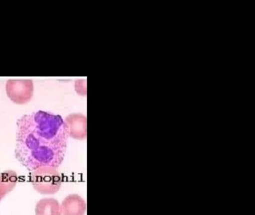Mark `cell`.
Listing matches in <instances>:
<instances>
[{
  "label": "cell",
  "mask_w": 255,
  "mask_h": 215,
  "mask_svg": "<svg viewBox=\"0 0 255 215\" xmlns=\"http://www.w3.org/2000/svg\"><path fill=\"white\" fill-rule=\"evenodd\" d=\"M68 137L83 140L87 135V119L81 113H71L65 119Z\"/></svg>",
  "instance_id": "obj_4"
},
{
  "label": "cell",
  "mask_w": 255,
  "mask_h": 215,
  "mask_svg": "<svg viewBox=\"0 0 255 215\" xmlns=\"http://www.w3.org/2000/svg\"><path fill=\"white\" fill-rule=\"evenodd\" d=\"M62 215H85L86 201L77 194L67 196L61 205Z\"/></svg>",
  "instance_id": "obj_5"
},
{
  "label": "cell",
  "mask_w": 255,
  "mask_h": 215,
  "mask_svg": "<svg viewBox=\"0 0 255 215\" xmlns=\"http://www.w3.org/2000/svg\"><path fill=\"white\" fill-rule=\"evenodd\" d=\"M68 134L59 115L38 110L17 121L15 156L29 171L41 167H60L65 158Z\"/></svg>",
  "instance_id": "obj_1"
},
{
  "label": "cell",
  "mask_w": 255,
  "mask_h": 215,
  "mask_svg": "<svg viewBox=\"0 0 255 215\" xmlns=\"http://www.w3.org/2000/svg\"><path fill=\"white\" fill-rule=\"evenodd\" d=\"M35 215H62L59 201L54 198L41 199L35 206Z\"/></svg>",
  "instance_id": "obj_6"
},
{
  "label": "cell",
  "mask_w": 255,
  "mask_h": 215,
  "mask_svg": "<svg viewBox=\"0 0 255 215\" xmlns=\"http://www.w3.org/2000/svg\"><path fill=\"white\" fill-rule=\"evenodd\" d=\"M18 181L17 173L13 170H6L0 173V202L15 188Z\"/></svg>",
  "instance_id": "obj_7"
},
{
  "label": "cell",
  "mask_w": 255,
  "mask_h": 215,
  "mask_svg": "<svg viewBox=\"0 0 255 215\" xmlns=\"http://www.w3.org/2000/svg\"><path fill=\"white\" fill-rule=\"evenodd\" d=\"M8 98L18 105L26 104L32 100L33 81L31 79H9L5 85Z\"/></svg>",
  "instance_id": "obj_3"
},
{
  "label": "cell",
  "mask_w": 255,
  "mask_h": 215,
  "mask_svg": "<svg viewBox=\"0 0 255 215\" xmlns=\"http://www.w3.org/2000/svg\"><path fill=\"white\" fill-rule=\"evenodd\" d=\"M31 182L37 192L44 195H52L60 190L62 178L57 169L45 166L32 171Z\"/></svg>",
  "instance_id": "obj_2"
}]
</instances>
